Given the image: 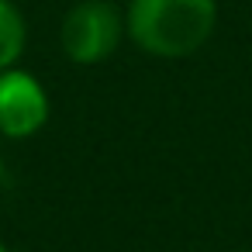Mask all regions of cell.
I'll return each mask as SVG.
<instances>
[{
    "instance_id": "1",
    "label": "cell",
    "mask_w": 252,
    "mask_h": 252,
    "mask_svg": "<svg viewBox=\"0 0 252 252\" xmlns=\"http://www.w3.org/2000/svg\"><path fill=\"white\" fill-rule=\"evenodd\" d=\"M218 28L214 0H131L125 35L152 59H187L200 52Z\"/></svg>"
},
{
    "instance_id": "2",
    "label": "cell",
    "mask_w": 252,
    "mask_h": 252,
    "mask_svg": "<svg viewBox=\"0 0 252 252\" xmlns=\"http://www.w3.org/2000/svg\"><path fill=\"white\" fill-rule=\"evenodd\" d=\"M125 35V14L111 0H80L63 14L59 25V45L69 63L76 66H97L118 52Z\"/></svg>"
},
{
    "instance_id": "3",
    "label": "cell",
    "mask_w": 252,
    "mask_h": 252,
    "mask_svg": "<svg viewBox=\"0 0 252 252\" xmlns=\"http://www.w3.org/2000/svg\"><path fill=\"white\" fill-rule=\"evenodd\" d=\"M49 121V94L38 76L25 69L0 73V135L4 138H32Z\"/></svg>"
},
{
    "instance_id": "4",
    "label": "cell",
    "mask_w": 252,
    "mask_h": 252,
    "mask_svg": "<svg viewBox=\"0 0 252 252\" xmlns=\"http://www.w3.org/2000/svg\"><path fill=\"white\" fill-rule=\"evenodd\" d=\"M28 45V25L14 0H0V73H7L21 63Z\"/></svg>"
},
{
    "instance_id": "5",
    "label": "cell",
    "mask_w": 252,
    "mask_h": 252,
    "mask_svg": "<svg viewBox=\"0 0 252 252\" xmlns=\"http://www.w3.org/2000/svg\"><path fill=\"white\" fill-rule=\"evenodd\" d=\"M0 252H11V245H4V242H0Z\"/></svg>"
},
{
    "instance_id": "6",
    "label": "cell",
    "mask_w": 252,
    "mask_h": 252,
    "mask_svg": "<svg viewBox=\"0 0 252 252\" xmlns=\"http://www.w3.org/2000/svg\"><path fill=\"white\" fill-rule=\"evenodd\" d=\"M0 173H4V166H0Z\"/></svg>"
}]
</instances>
